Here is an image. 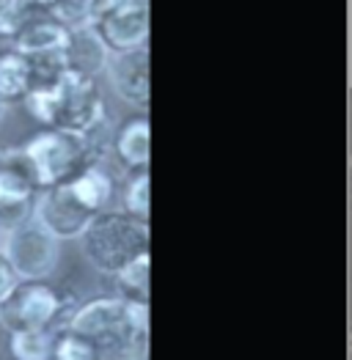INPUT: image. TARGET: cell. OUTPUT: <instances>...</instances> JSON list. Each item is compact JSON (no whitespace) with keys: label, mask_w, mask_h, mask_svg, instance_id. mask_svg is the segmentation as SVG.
Wrapping results in <instances>:
<instances>
[{"label":"cell","mask_w":352,"mask_h":360,"mask_svg":"<svg viewBox=\"0 0 352 360\" xmlns=\"http://www.w3.org/2000/svg\"><path fill=\"white\" fill-rule=\"evenodd\" d=\"M66 328L86 335L96 360H144L149 338V302L94 297L83 302Z\"/></svg>","instance_id":"cell-1"},{"label":"cell","mask_w":352,"mask_h":360,"mask_svg":"<svg viewBox=\"0 0 352 360\" xmlns=\"http://www.w3.org/2000/svg\"><path fill=\"white\" fill-rule=\"evenodd\" d=\"M25 108L44 129H63L91 138L108 119L105 96L94 77L66 72L53 91H28Z\"/></svg>","instance_id":"cell-2"},{"label":"cell","mask_w":352,"mask_h":360,"mask_svg":"<svg viewBox=\"0 0 352 360\" xmlns=\"http://www.w3.org/2000/svg\"><path fill=\"white\" fill-rule=\"evenodd\" d=\"M86 262L102 275H116L132 259L149 253V223L124 212H99L80 234Z\"/></svg>","instance_id":"cell-3"},{"label":"cell","mask_w":352,"mask_h":360,"mask_svg":"<svg viewBox=\"0 0 352 360\" xmlns=\"http://www.w3.org/2000/svg\"><path fill=\"white\" fill-rule=\"evenodd\" d=\"M23 151L42 190L69 181L83 168L96 165V157H99L91 138L63 132V129H42L28 143H23Z\"/></svg>","instance_id":"cell-4"},{"label":"cell","mask_w":352,"mask_h":360,"mask_svg":"<svg viewBox=\"0 0 352 360\" xmlns=\"http://www.w3.org/2000/svg\"><path fill=\"white\" fill-rule=\"evenodd\" d=\"M0 256L20 281H47L61 259V242L47 234L33 217L6 229Z\"/></svg>","instance_id":"cell-5"},{"label":"cell","mask_w":352,"mask_h":360,"mask_svg":"<svg viewBox=\"0 0 352 360\" xmlns=\"http://www.w3.org/2000/svg\"><path fill=\"white\" fill-rule=\"evenodd\" d=\"M66 308V300L50 281H20L0 305V325L8 333L50 330Z\"/></svg>","instance_id":"cell-6"},{"label":"cell","mask_w":352,"mask_h":360,"mask_svg":"<svg viewBox=\"0 0 352 360\" xmlns=\"http://www.w3.org/2000/svg\"><path fill=\"white\" fill-rule=\"evenodd\" d=\"M39 181L23 146L0 151V226L11 229L28 220L39 195Z\"/></svg>","instance_id":"cell-7"},{"label":"cell","mask_w":352,"mask_h":360,"mask_svg":"<svg viewBox=\"0 0 352 360\" xmlns=\"http://www.w3.org/2000/svg\"><path fill=\"white\" fill-rule=\"evenodd\" d=\"M30 217L58 242L63 240H80V234L88 229V223L96 217L72 195L66 184L44 187L39 190Z\"/></svg>","instance_id":"cell-8"},{"label":"cell","mask_w":352,"mask_h":360,"mask_svg":"<svg viewBox=\"0 0 352 360\" xmlns=\"http://www.w3.org/2000/svg\"><path fill=\"white\" fill-rule=\"evenodd\" d=\"M91 30L102 41V47L116 53H132L146 47L149 41V0H130L91 20Z\"/></svg>","instance_id":"cell-9"},{"label":"cell","mask_w":352,"mask_h":360,"mask_svg":"<svg viewBox=\"0 0 352 360\" xmlns=\"http://www.w3.org/2000/svg\"><path fill=\"white\" fill-rule=\"evenodd\" d=\"M105 75L111 89L116 91L121 102L130 108L146 110L149 108V47L132 53H116L105 63Z\"/></svg>","instance_id":"cell-10"},{"label":"cell","mask_w":352,"mask_h":360,"mask_svg":"<svg viewBox=\"0 0 352 360\" xmlns=\"http://www.w3.org/2000/svg\"><path fill=\"white\" fill-rule=\"evenodd\" d=\"M63 58H66L69 72L83 75V77H94V75L105 72V63L111 58V53L102 47V41L96 39V33L88 25L83 30L69 33V41L63 47Z\"/></svg>","instance_id":"cell-11"},{"label":"cell","mask_w":352,"mask_h":360,"mask_svg":"<svg viewBox=\"0 0 352 360\" xmlns=\"http://www.w3.org/2000/svg\"><path fill=\"white\" fill-rule=\"evenodd\" d=\"M72 195L86 207L91 214H99V212L111 210V201H113V176L99 168V165H88L80 174H75L69 181H63Z\"/></svg>","instance_id":"cell-12"},{"label":"cell","mask_w":352,"mask_h":360,"mask_svg":"<svg viewBox=\"0 0 352 360\" xmlns=\"http://www.w3.org/2000/svg\"><path fill=\"white\" fill-rule=\"evenodd\" d=\"M69 41V30H63L58 22L47 20H30L25 28L14 36V53L20 56H47V53H61Z\"/></svg>","instance_id":"cell-13"},{"label":"cell","mask_w":352,"mask_h":360,"mask_svg":"<svg viewBox=\"0 0 352 360\" xmlns=\"http://www.w3.org/2000/svg\"><path fill=\"white\" fill-rule=\"evenodd\" d=\"M113 154L124 168L146 171L149 165V119H127L113 135Z\"/></svg>","instance_id":"cell-14"},{"label":"cell","mask_w":352,"mask_h":360,"mask_svg":"<svg viewBox=\"0 0 352 360\" xmlns=\"http://www.w3.org/2000/svg\"><path fill=\"white\" fill-rule=\"evenodd\" d=\"M149 264H151L149 253H144L113 275L116 278V297L130 302H149Z\"/></svg>","instance_id":"cell-15"},{"label":"cell","mask_w":352,"mask_h":360,"mask_svg":"<svg viewBox=\"0 0 352 360\" xmlns=\"http://www.w3.org/2000/svg\"><path fill=\"white\" fill-rule=\"evenodd\" d=\"M28 60V91H53L69 72L63 50L47 56H30Z\"/></svg>","instance_id":"cell-16"},{"label":"cell","mask_w":352,"mask_h":360,"mask_svg":"<svg viewBox=\"0 0 352 360\" xmlns=\"http://www.w3.org/2000/svg\"><path fill=\"white\" fill-rule=\"evenodd\" d=\"M28 94V60L25 56L8 50L0 53V99H23Z\"/></svg>","instance_id":"cell-17"},{"label":"cell","mask_w":352,"mask_h":360,"mask_svg":"<svg viewBox=\"0 0 352 360\" xmlns=\"http://www.w3.org/2000/svg\"><path fill=\"white\" fill-rule=\"evenodd\" d=\"M8 352L14 360H53V330L8 333Z\"/></svg>","instance_id":"cell-18"},{"label":"cell","mask_w":352,"mask_h":360,"mask_svg":"<svg viewBox=\"0 0 352 360\" xmlns=\"http://www.w3.org/2000/svg\"><path fill=\"white\" fill-rule=\"evenodd\" d=\"M47 11H50V20L69 33L91 25V0H53Z\"/></svg>","instance_id":"cell-19"},{"label":"cell","mask_w":352,"mask_h":360,"mask_svg":"<svg viewBox=\"0 0 352 360\" xmlns=\"http://www.w3.org/2000/svg\"><path fill=\"white\" fill-rule=\"evenodd\" d=\"M121 207L124 214L135 217V220H149V171H138L132 174L124 190H121Z\"/></svg>","instance_id":"cell-20"},{"label":"cell","mask_w":352,"mask_h":360,"mask_svg":"<svg viewBox=\"0 0 352 360\" xmlns=\"http://www.w3.org/2000/svg\"><path fill=\"white\" fill-rule=\"evenodd\" d=\"M53 360H96V349L86 335L63 328L53 333Z\"/></svg>","instance_id":"cell-21"},{"label":"cell","mask_w":352,"mask_h":360,"mask_svg":"<svg viewBox=\"0 0 352 360\" xmlns=\"http://www.w3.org/2000/svg\"><path fill=\"white\" fill-rule=\"evenodd\" d=\"M28 0H3L0 3V39H14L33 20Z\"/></svg>","instance_id":"cell-22"},{"label":"cell","mask_w":352,"mask_h":360,"mask_svg":"<svg viewBox=\"0 0 352 360\" xmlns=\"http://www.w3.org/2000/svg\"><path fill=\"white\" fill-rule=\"evenodd\" d=\"M17 283H20V278L11 272V267L6 264V259L0 256V305H3L6 297L14 292V286H17Z\"/></svg>","instance_id":"cell-23"},{"label":"cell","mask_w":352,"mask_h":360,"mask_svg":"<svg viewBox=\"0 0 352 360\" xmlns=\"http://www.w3.org/2000/svg\"><path fill=\"white\" fill-rule=\"evenodd\" d=\"M28 3L33 6V8H36V6H39V8H47V6L53 3V0H28Z\"/></svg>","instance_id":"cell-24"},{"label":"cell","mask_w":352,"mask_h":360,"mask_svg":"<svg viewBox=\"0 0 352 360\" xmlns=\"http://www.w3.org/2000/svg\"><path fill=\"white\" fill-rule=\"evenodd\" d=\"M3 116H6V102L0 99V121H3Z\"/></svg>","instance_id":"cell-25"},{"label":"cell","mask_w":352,"mask_h":360,"mask_svg":"<svg viewBox=\"0 0 352 360\" xmlns=\"http://www.w3.org/2000/svg\"><path fill=\"white\" fill-rule=\"evenodd\" d=\"M0 3H3V0H0Z\"/></svg>","instance_id":"cell-26"}]
</instances>
